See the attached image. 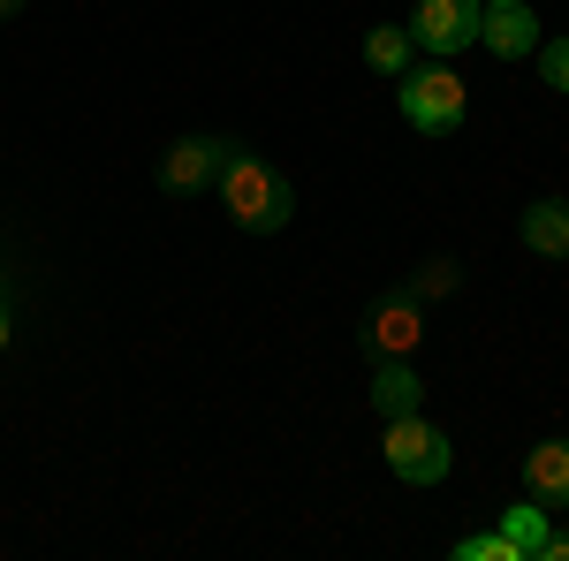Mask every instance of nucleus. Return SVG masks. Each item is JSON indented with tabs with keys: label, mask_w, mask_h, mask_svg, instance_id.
I'll return each mask as SVG.
<instances>
[{
	"label": "nucleus",
	"mask_w": 569,
	"mask_h": 561,
	"mask_svg": "<svg viewBox=\"0 0 569 561\" xmlns=\"http://www.w3.org/2000/svg\"><path fill=\"white\" fill-rule=\"evenodd\" d=\"M220 198H228V220L243 228V236H273V228H289L297 220V182L281 168H266L259 152H228V168H220Z\"/></svg>",
	"instance_id": "nucleus-1"
},
{
	"label": "nucleus",
	"mask_w": 569,
	"mask_h": 561,
	"mask_svg": "<svg viewBox=\"0 0 569 561\" xmlns=\"http://www.w3.org/2000/svg\"><path fill=\"white\" fill-rule=\"evenodd\" d=\"M395 99H402V122L426 137H456L463 130V77L448 69V61H410L402 77H395Z\"/></svg>",
	"instance_id": "nucleus-2"
},
{
	"label": "nucleus",
	"mask_w": 569,
	"mask_h": 561,
	"mask_svg": "<svg viewBox=\"0 0 569 561\" xmlns=\"http://www.w3.org/2000/svg\"><path fill=\"white\" fill-rule=\"evenodd\" d=\"M380 448H388V471L402 478V485H440L448 478V432L426 418V410H410V418H388V432H380Z\"/></svg>",
	"instance_id": "nucleus-3"
},
{
	"label": "nucleus",
	"mask_w": 569,
	"mask_h": 561,
	"mask_svg": "<svg viewBox=\"0 0 569 561\" xmlns=\"http://www.w3.org/2000/svg\"><path fill=\"white\" fill-rule=\"evenodd\" d=\"M479 23H486V0H418L402 31H410V46H426L433 61H448V53L479 46Z\"/></svg>",
	"instance_id": "nucleus-4"
},
{
	"label": "nucleus",
	"mask_w": 569,
	"mask_h": 561,
	"mask_svg": "<svg viewBox=\"0 0 569 561\" xmlns=\"http://www.w3.org/2000/svg\"><path fill=\"white\" fill-rule=\"evenodd\" d=\"M365 349L372 357H418L426 349V303L410 297V289H388L365 311Z\"/></svg>",
	"instance_id": "nucleus-5"
},
{
	"label": "nucleus",
	"mask_w": 569,
	"mask_h": 561,
	"mask_svg": "<svg viewBox=\"0 0 569 561\" xmlns=\"http://www.w3.org/2000/svg\"><path fill=\"white\" fill-rule=\"evenodd\" d=\"M228 152H236V137H176V144L160 152V190H176V198H190V190H206V182H220V168H228Z\"/></svg>",
	"instance_id": "nucleus-6"
},
{
	"label": "nucleus",
	"mask_w": 569,
	"mask_h": 561,
	"mask_svg": "<svg viewBox=\"0 0 569 561\" xmlns=\"http://www.w3.org/2000/svg\"><path fill=\"white\" fill-rule=\"evenodd\" d=\"M479 46H486V53H501V61H525V53H539V16H531L525 0H486Z\"/></svg>",
	"instance_id": "nucleus-7"
},
{
	"label": "nucleus",
	"mask_w": 569,
	"mask_h": 561,
	"mask_svg": "<svg viewBox=\"0 0 569 561\" xmlns=\"http://www.w3.org/2000/svg\"><path fill=\"white\" fill-rule=\"evenodd\" d=\"M372 410L380 418H410V410H426V380H418V364L410 357H380V372H372Z\"/></svg>",
	"instance_id": "nucleus-8"
},
{
	"label": "nucleus",
	"mask_w": 569,
	"mask_h": 561,
	"mask_svg": "<svg viewBox=\"0 0 569 561\" xmlns=\"http://www.w3.org/2000/svg\"><path fill=\"white\" fill-rule=\"evenodd\" d=\"M525 493L547 509H569V440H539L525 455Z\"/></svg>",
	"instance_id": "nucleus-9"
},
{
	"label": "nucleus",
	"mask_w": 569,
	"mask_h": 561,
	"mask_svg": "<svg viewBox=\"0 0 569 561\" xmlns=\"http://www.w3.org/2000/svg\"><path fill=\"white\" fill-rule=\"evenodd\" d=\"M525 243L539 251V259H569V198L525 206Z\"/></svg>",
	"instance_id": "nucleus-10"
},
{
	"label": "nucleus",
	"mask_w": 569,
	"mask_h": 561,
	"mask_svg": "<svg viewBox=\"0 0 569 561\" xmlns=\"http://www.w3.org/2000/svg\"><path fill=\"white\" fill-rule=\"evenodd\" d=\"M501 531H509V539H517V554L525 561H539L547 554V539H555V531H547V501H517V509H501Z\"/></svg>",
	"instance_id": "nucleus-11"
},
{
	"label": "nucleus",
	"mask_w": 569,
	"mask_h": 561,
	"mask_svg": "<svg viewBox=\"0 0 569 561\" xmlns=\"http://www.w3.org/2000/svg\"><path fill=\"white\" fill-rule=\"evenodd\" d=\"M365 61H372L380 77H402V69L418 61V46H410V31H402V23H380V31L365 39Z\"/></svg>",
	"instance_id": "nucleus-12"
},
{
	"label": "nucleus",
	"mask_w": 569,
	"mask_h": 561,
	"mask_svg": "<svg viewBox=\"0 0 569 561\" xmlns=\"http://www.w3.org/2000/svg\"><path fill=\"white\" fill-rule=\"evenodd\" d=\"M402 289H410L418 303H433V297H456V289H463V266H456V259H426L418 273H410V281H402Z\"/></svg>",
	"instance_id": "nucleus-13"
},
{
	"label": "nucleus",
	"mask_w": 569,
	"mask_h": 561,
	"mask_svg": "<svg viewBox=\"0 0 569 561\" xmlns=\"http://www.w3.org/2000/svg\"><path fill=\"white\" fill-rule=\"evenodd\" d=\"M456 561H525V554L509 531H471V539H456Z\"/></svg>",
	"instance_id": "nucleus-14"
},
{
	"label": "nucleus",
	"mask_w": 569,
	"mask_h": 561,
	"mask_svg": "<svg viewBox=\"0 0 569 561\" xmlns=\"http://www.w3.org/2000/svg\"><path fill=\"white\" fill-rule=\"evenodd\" d=\"M539 69H547V84L569 99V39H547V46H539Z\"/></svg>",
	"instance_id": "nucleus-15"
},
{
	"label": "nucleus",
	"mask_w": 569,
	"mask_h": 561,
	"mask_svg": "<svg viewBox=\"0 0 569 561\" xmlns=\"http://www.w3.org/2000/svg\"><path fill=\"white\" fill-rule=\"evenodd\" d=\"M539 561H569V531H555V539H547V554Z\"/></svg>",
	"instance_id": "nucleus-16"
},
{
	"label": "nucleus",
	"mask_w": 569,
	"mask_h": 561,
	"mask_svg": "<svg viewBox=\"0 0 569 561\" xmlns=\"http://www.w3.org/2000/svg\"><path fill=\"white\" fill-rule=\"evenodd\" d=\"M8 16H23V0H0V23H8Z\"/></svg>",
	"instance_id": "nucleus-17"
},
{
	"label": "nucleus",
	"mask_w": 569,
	"mask_h": 561,
	"mask_svg": "<svg viewBox=\"0 0 569 561\" xmlns=\"http://www.w3.org/2000/svg\"><path fill=\"white\" fill-rule=\"evenodd\" d=\"M8 334H16V327H8V303H0V349H8Z\"/></svg>",
	"instance_id": "nucleus-18"
}]
</instances>
